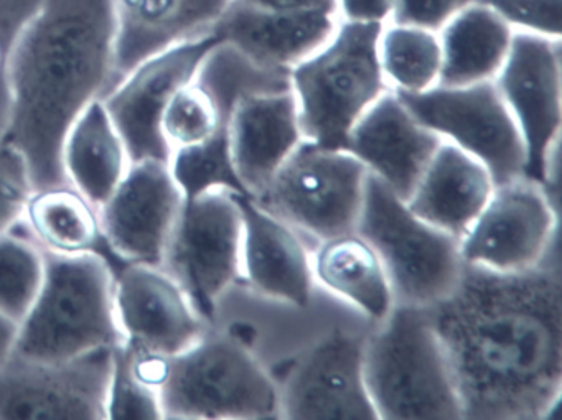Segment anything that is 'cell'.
<instances>
[{
  "label": "cell",
  "mask_w": 562,
  "mask_h": 420,
  "mask_svg": "<svg viewBox=\"0 0 562 420\" xmlns=\"http://www.w3.org/2000/svg\"><path fill=\"white\" fill-rule=\"evenodd\" d=\"M449 361L463 419L551 417L562 393V284L558 269L463 265L427 308Z\"/></svg>",
  "instance_id": "1"
},
{
  "label": "cell",
  "mask_w": 562,
  "mask_h": 420,
  "mask_svg": "<svg viewBox=\"0 0 562 420\" xmlns=\"http://www.w3.org/2000/svg\"><path fill=\"white\" fill-rule=\"evenodd\" d=\"M113 0H45L9 61L4 143L19 150L34 190L64 185L65 137L114 87Z\"/></svg>",
  "instance_id": "2"
},
{
  "label": "cell",
  "mask_w": 562,
  "mask_h": 420,
  "mask_svg": "<svg viewBox=\"0 0 562 420\" xmlns=\"http://www.w3.org/2000/svg\"><path fill=\"white\" fill-rule=\"evenodd\" d=\"M364 340L368 396L381 420L463 419L462 404L427 308L394 305Z\"/></svg>",
  "instance_id": "3"
},
{
  "label": "cell",
  "mask_w": 562,
  "mask_h": 420,
  "mask_svg": "<svg viewBox=\"0 0 562 420\" xmlns=\"http://www.w3.org/2000/svg\"><path fill=\"white\" fill-rule=\"evenodd\" d=\"M124 338L114 305V271L100 254L45 252L37 297L19 321L15 353L29 360L61 361Z\"/></svg>",
  "instance_id": "4"
},
{
  "label": "cell",
  "mask_w": 562,
  "mask_h": 420,
  "mask_svg": "<svg viewBox=\"0 0 562 420\" xmlns=\"http://www.w3.org/2000/svg\"><path fill=\"white\" fill-rule=\"evenodd\" d=\"M381 29L340 21L325 45L291 68L289 80L304 140L344 149L351 127L391 91L378 57Z\"/></svg>",
  "instance_id": "5"
},
{
  "label": "cell",
  "mask_w": 562,
  "mask_h": 420,
  "mask_svg": "<svg viewBox=\"0 0 562 420\" xmlns=\"http://www.w3.org/2000/svg\"><path fill=\"white\" fill-rule=\"evenodd\" d=\"M164 419H278V384L228 331L210 327L173 354L160 390Z\"/></svg>",
  "instance_id": "6"
},
{
  "label": "cell",
  "mask_w": 562,
  "mask_h": 420,
  "mask_svg": "<svg viewBox=\"0 0 562 420\" xmlns=\"http://www.w3.org/2000/svg\"><path fill=\"white\" fill-rule=\"evenodd\" d=\"M355 231L376 251L396 304L432 307L452 292L465 265L456 236L414 215L370 172Z\"/></svg>",
  "instance_id": "7"
},
{
  "label": "cell",
  "mask_w": 562,
  "mask_h": 420,
  "mask_svg": "<svg viewBox=\"0 0 562 420\" xmlns=\"http://www.w3.org/2000/svg\"><path fill=\"white\" fill-rule=\"evenodd\" d=\"M368 170L341 149L308 140L291 154L256 203L322 242L357 229Z\"/></svg>",
  "instance_id": "8"
},
{
  "label": "cell",
  "mask_w": 562,
  "mask_h": 420,
  "mask_svg": "<svg viewBox=\"0 0 562 420\" xmlns=\"http://www.w3.org/2000/svg\"><path fill=\"white\" fill-rule=\"evenodd\" d=\"M241 245L243 216L235 193L216 189L183 200L160 265L210 327L220 302L243 281Z\"/></svg>",
  "instance_id": "9"
},
{
  "label": "cell",
  "mask_w": 562,
  "mask_h": 420,
  "mask_svg": "<svg viewBox=\"0 0 562 420\" xmlns=\"http://www.w3.org/2000/svg\"><path fill=\"white\" fill-rule=\"evenodd\" d=\"M396 94L417 123L482 162L495 185L522 179L525 146L493 81Z\"/></svg>",
  "instance_id": "10"
},
{
  "label": "cell",
  "mask_w": 562,
  "mask_h": 420,
  "mask_svg": "<svg viewBox=\"0 0 562 420\" xmlns=\"http://www.w3.org/2000/svg\"><path fill=\"white\" fill-rule=\"evenodd\" d=\"M561 55L559 38L515 32L508 57L493 80L525 146L522 179L542 189L551 185L552 160L561 134Z\"/></svg>",
  "instance_id": "11"
},
{
  "label": "cell",
  "mask_w": 562,
  "mask_h": 420,
  "mask_svg": "<svg viewBox=\"0 0 562 420\" xmlns=\"http://www.w3.org/2000/svg\"><path fill=\"white\" fill-rule=\"evenodd\" d=\"M113 348L61 361L15 353L0 367V420H106Z\"/></svg>",
  "instance_id": "12"
},
{
  "label": "cell",
  "mask_w": 562,
  "mask_h": 420,
  "mask_svg": "<svg viewBox=\"0 0 562 420\" xmlns=\"http://www.w3.org/2000/svg\"><path fill=\"white\" fill-rule=\"evenodd\" d=\"M218 44L222 41L212 32L153 55L101 100L133 162L169 163L170 149L160 130L164 110L173 93L195 78L206 55Z\"/></svg>",
  "instance_id": "13"
},
{
  "label": "cell",
  "mask_w": 562,
  "mask_h": 420,
  "mask_svg": "<svg viewBox=\"0 0 562 420\" xmlns=\"http://www.w3.org/2000/svg\"><path fill=\"white\" fill-rule=\"evenodd\" d=\"M555 226L548 190L516 179L495 185L485 208L460 239V254L465 264L496 272L529 271L544 261Z\"/></svg>",
  "instance_id": "14"
},
{
  "label": "cell",
  "mask_w": 562,
  "mask_h": 420,
  "mask_svg": "<svg viewBox=\"0 0 562 420\" xmlns=\"http://www.w3.org/2000/svg\"><path fill=\"white\" fill-rule=\"evenodd\" d=\"M364 340L335 330L292 363L279 390L281 417L376 420L363 373Z\"/></svg>",
  "instance_id": "15"
},
{
  "label": "cell",
  "mask_w": 562,
  "mask_h": 420,
  "mask_svg": "<svg viewBox=\"0 0 562 420\" xmlns=\"http://www.w3.org/2000/svg\"><path fill=\"white\" fill-rule=\"evenodd\" d=\"M183 193L169 163L133 162L113 195L100 206L101 228L117 264H162Z\"/></svg>",
  "instance_id": "16"
},
{
  "label": "cell",
  "mask_w": 562,
  "mask_h": 420,
  "mask_svg": "<svg viewBox=\"0 0 562 420\" xmlns=\"http://www.w3.org/2000/svg\"><path fill=\"white\" fill-rule=\"evenodd\" d=\"M114 305L124 341L166 354L195 343L210 325L162 265L123 262L114 269Z\"/></svg>",
  "instance_id": "17"
},
{
  "label": "cell",
  "mask_w": 562,
  "mask_h": 420,
  "mask_svg": "<svg viewBox=\"0 0 562 420\" xmlns=\"http://www.w3.org/2000/svg\"><path fill=\"white\" fill-rule=\"evenodd\" d=\"M442 140L387 91L351 127L341 150L407 202Z\"/></svg>",
  "instance_id": "18"
},
{
  "label": "cell",
  "mask_w": 562,
  "mask_h": 420,
  "mask_svg": "<svg viewBox=\"0 0 562 420\" xmlns=\"http://www.w3.org/2000/svg\"><path fill=\"white\" fill-rule=\"evenodd\" d=\"M235 198L243 216V281L266 297L307 307L315 279L301 232L251 196L235 193Z\"/></svg>",
  "instance_id": "19"
},
{
  "label": "cell",
  "mask_w": 562,
  "mask_h": 420,
  "mask_svg": "<svg viewBox=\"0 0 562 420\" xmlns=\"http://www.w3.org/2000/svg\"><path fill=\"white\" fill-rule=\"evenodd\" d=\"M302 140L291 90L252 93L238 101L229 120V150L236 175L251 198L265 192Z\"/></svg>",
  "instance_id": "20"
},
{
  "label": "cell",
  "mask_w": 562,
  "mask_h": 420,
  "mask_svg": "<svg viewBox=\"0 0 562 420\" xmlns=\"http://www.w3.org/2000/svg\"><path fill=\"white\" fill-rule=\"evenodd\" d=\"M338 24L340 18L331 12L265 11L229 0L213 32L255 64L291 71L325 45Z\"/></svg>",
  "instance_id": "21"
},
{
  "label": "cell",
  "mask_w": 562,
  "mask_h": 420,
  "mask_svg": "<svg viewBox=\"0 0 562 420\" xmlns=\"http://www.w3.org/2000/svg\"><path fill=\"white\" fill-rule=\"evenodd\" d=\"M113 4L117 84L153 55L212 34L229 0H113Z\"/></svg>",
  "instance_id": "22"
},
{
  "label": "cell",
  "mask_w": 562,
  "mask_h": 420,
  "mask_svg": "<svg viewBox=\"0 0 562 420\" xmlns=\"http://www.w3.org/2000/svg\"><path fill=\"white\" fill-rule=\"evenodd\" d=\"M493 190L495 182L482 162L442 140L406 203L414 215L460 241Z\"/></svg>",
  "instance_id": "23"
},
{
  "label": "cell",
  "mask_w": 562,
  "mask_h": 420,
  "mask_svg": "<svg viewBox=\"0 0 562 420\" xmlns=\"http://www.w3.org/2000/svg\"><path fill=\"white\" fill-rule=\"evenodd\" d=\"M515 31L483 0L457 12L439 32L442 87H470L493 81L502 70Z\"/></svg>",
  "instance_id": "24"
},
{
  "label": "cell",
  "mask_w": 562,
  "mask_h": 420,
  "mask_svg": "<svg viewBox=\"0 0 562 420\" xmlns=\"http://www.w3.org/2000/svg\"><path fill=\"white\" fill-rule=\"evenodd\" d=\"M133 166L103 101H94L68 130L61 167L71 186L100 208Z\"/></svg>",
  "instance_id": "25"
},
{
  "label": "cell",
  "mask_w": 562,
  "mask_h": 420,
  "mask_svg": "<svg viewBox=\"0 0 562 420\" xmlns=\"http://www.w3.org/2000/svg\"><path fill=\"white\" fill-rule=\"evenodd\" d=\"M22 226L48 254H100L111 268L120 265L104 239L100 209L70 183L34 190Z\"/></svg>",
  "instance_id": "26"
},
{
  "label": "cell",
  "mask_w": 562,
  "mask_h": 420,
  "mask_svg": "<svg viewBox=\"0 0 562 420\" xmlns=\"http://www.w3.org/2000/svg\"><path fill=\"white\" fill-rule=\"evenodd\" d=\"M312 272L328 292L363 311L371 320L383 321L393 310V287L386 271L367 239L357 231L318 242L312 256Z\"/></svg>",
  "instance_id": "27"
},
{
  "label": "cell",
  "mask_w": 562,
  "mask_h": 420,
  "mask_svg": "<svg viewBox=\"0 0 562 420\" xmlns=\"http://www.w3.org/2000/svg\"><path fill=\"white\" fill-rule=\"evenodd\" d=\"M378 57L394 93L419 94L439 84L442 47L437 32L387 22L378 38Z\"/></svg>",
  "instance_id": "28"
},
{
  "label": "cell",
  "mask_w": 562,
  "mask_h": 420,
  "mask_svg": "<svg viewBox=\"0 0 562 420\" xmlns=\"http://www.w3.org/2000/svg\"><path fill=\"white\" fill-rule=\"evenodd\" d=\"M45 252L24 226L0 235V311L21 321L37 297Z\"/></svg>",
  "instance_id": "29"
},
{
  "label": "cell",
  "mask_w": 562,
  "mask_h": 420,
  "mask_svg": "<svg viewBox=\"0 0 562 420\" xmlns=\"http://www.w3.org/2000/svg\"><path fill=\"white\" fill-rule=\"evenodd\" d=\"M106 419H164L159 394L140 384L131 374L121 344L113 348V370H111L110 386H108Z\"/></svg>",
  "instance_id": "30"
},
{
  "label": "cell",
  "mask_w": 562,
  "mask_h": 420,
  "mask_svg": "<svg viewBox=\"0 0 562 420\" xmlns=\"http://www.w3.org/2000/svg\"><path fill=\"white\" fill-rule=\"evenodd\" d=\"M32 192L34 183L24 157L0 140V235L21 225Z\"/></svg>",
  "instance_id": "31"
},
{
  "label": "cell",
  "mask_w": 562,
  "mask_h": 420,
  "mask_svg": "<svg viewBox=\"0 0 562 420\" xmlns=\"http://www.w3.org/2000/svg\"><path fill=\"white\" fill-rule=\"evenodd\" d=\"M45 0H0V140L9 120L8 71L12 52Z\"/></svg>",
  "instance_id": "32"
},
{
  "label": "cell",
  "mask_w": 562,
  "mask_h": 420,
  "mask_svg": "<svg viewBox=\"0 0 562 420\" xmlns=\"http://www.w3.org/2000/svg\"><path fill=\"white\" fill-rule=\"evenodd\" d=\"M515 32L562 38V0H483Z\"/></svg>",
  "instance_id": "33"
},
{
  "label": "cell",
  "mask_w": 562,
  "mask_h": 420,
  "mask_svg": "<svg viewBox=\"0 0 562 420\" xmlns=\"http://www.w3.org/2000/svg\"><path fill=\"white\" fill-rule=\"evenodd\" d=\"M475 0H394L390 22L439 34L457 12Z\"/></svg>",
  "instance_id": "34"
},
{
  "label": "cell",
  "mask_w": 562,
  "mask_h": 420,
  "mask_svg": "<svg viewBox=\"0 0 562 420\" xmlns=\"http://www.w3.org/2000/svg\"><path fill=\"white\" fill-rule=\"evenodd\" d=\"M394 0H337L340 21L384 25L393 14Z\"/></svg>",
  "instance_id": "35"
},
{
  "label": "cell",
  "mask_w": 562,
  "mask_h": 420,
  "mask_svg": "<svg viewBox=\"0 0 562 420\" xmlns=\"http://www.w3.org/2000/svg\"><path fill=\"white\" fill-rule=\"evenodd\" d=\"M252 8L265 9V11L295 12H331L338 14L337 0H239Z\"/></svg>",
  "instance_id": "36"
},
{
  "label": "cell",
  "mask_w": 562,
  "mask_h": 420,
  "mask_svg": "<svg viewBox=\"0 0 562 420\" xmlns=\"http://www.w3.org/2000/svg\"><path fill=\"white\" fill-rule=\"evenodd\" d=\"M18 337L19 321L0 311V367L14 356Z\"/></svg>",
  "instance_id": "37"
}]
</instances>
